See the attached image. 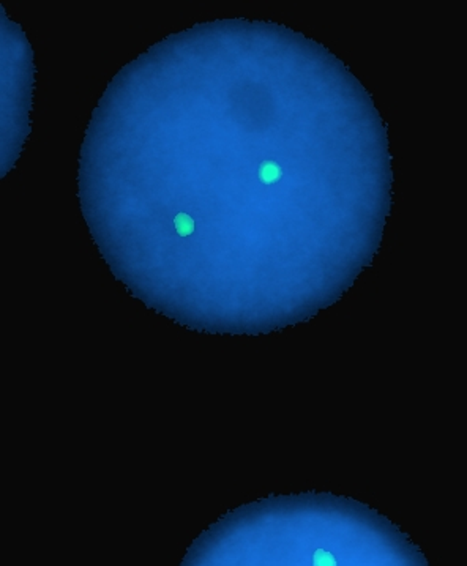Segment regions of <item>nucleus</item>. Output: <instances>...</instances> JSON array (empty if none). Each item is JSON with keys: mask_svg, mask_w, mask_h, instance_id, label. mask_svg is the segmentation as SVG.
<instances>
[{"mask_svg": "<svg viewBox=\"0 0 467 566\" xmlns=\"http://www.w3.org/2000/svg\"><path fill=\"white\" fill-rule=\"evenodd\" d=\"M180 566H431L376 508L333 492L268 496L201 533Z\"/></svg>", "mask_w": 467, "mask_h": 566, "instance_id": "obj_1", "label": "nucleus"}, {"mask_svg": "<svg viewBox=\"0 0 467 566\" xmlns=\"http://www.w3.org/2000/svg\"><path fill=\"white\" fill-rule=\"evenodd\" d=\"M173 229L175 235L179 237V242H184L186 238L193 237L196 232V221L191 218L188 213H177L173 218Z\"/></svg>", "mask_w": 467, "mask_h": 566, "instance_id": "obj_2", "label": "nucleus"}]
</instances>
